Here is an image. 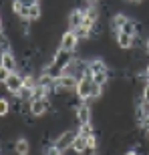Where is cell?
Instances as JSON below:
<instances>
[{
	"label": "cell",
	"mask_w": 149,
	"mask_h": 155,
	"mask_svg": "<svg viewBox=\"0 0 149 155\" xmlns=\"http://www.w3.org/2000/svg\"><path fill=\"white\" fill-rule=\"evenodd\" d=\"M93 89H95V81H93V77H85V79L79 81V85H77V89H74V95H77L83 103L91 105V101H93Z\"/></svg>",
	"instance_id": "cell-1"
},
{
	"label": "cell",
	"mask_w": 149,
	"mask_h": 155,
	"mask_svg": "<svg viewBox=\"0 0 149 155\" xmlns=\"http://www.w3.org/2000/svg\"><path fill=\"white\" fill-rule=\"evenodd\" d=\"M81 46V38L77 36L74 30H65L61 38H58V48H63V51H69V52H77Z\"/></svg>",
	"instance_id": "cell-2"
},
{
	"label": "cell",
	"mask_w": 149,
	"mask_h": 155,
	"mask_svg": "<svg viewBox=\"0 0 149 155\" xmlns=\"http://www.w3.org/2000/svg\"><path fill=\"white\" fill-rule=\"evenodd\" d=\"M52 61H51V64L55 67L57 71H61L63 73L67 67H69L71 63L74 61V52H69V51H63V48H57L55 51V54H52Z\"/></svg>",
	"instance_id": "cell-3"
},
{
	"label": "cell",
	"mask_w": 149,
	"mask_h": 155,
	"mask_svg": "<svg viewBox=\"0 0 149 155\" xmlns=\"http://www.w3.org/2000/svg\"><path fill=\"white\" fill-rule=\"evenodd\" d=\"M77 135H79V129H67V131H63L61 135H57L55 145H57L63 153H67L69 149H73V143H74V139H77Z\"/></svg>",
	"instance_id": "cell-4"
},
{
	"label": "cell",
	"mask_w": 149,
	"mask_h": 155,
	"mask_svg": "<svg viewBox=\"0 0 149 155\" xmlns=\"http://www.w3.org/2000/svg\"><path fill=\"white\" fill-rule=\"evenodd\" d=\"M85 14H87L85 8L74 6L73 10L69 12V16H67V26H69V30H79L81 26H83V22H85Z\"/></svg>",
	"instance_id": "cell-5"
},
{
	"label": "cell",
	"mask_w": 149,
	"mask_h": 155,
	"mask_svg": "<svg viewBox=\"0 0 149 155\" xmlns=\"http://www.w3.org/2000/svg\"><path fill=\"white\" fill-rule=\"evenodd\" d=\"M24 87V75L22 73H10V77L4 81V89H6V93H10L12 97H16V93L20 91Z\"/></svg>",
	"instance_id": "cell-6"
},
{
	"label": "cell",
	"mask_w": 149,
	"mask_h": 155,
	"mask_svg": "<svg viewBox=\"0 0 149 155\" xmlns=\"http://www.w3.org/2000/svg\"><path fill=\"white\" fill-rule=\"evenodd\" d=\"M74 119H77V125H91L93 121V111L89 103H83L74 109Z\"/></svg>",
	"instance_id": "cell-7"
},
{
	"label": "cell",
	"mask_w": 149,
	"mask_h": 155,
	"mask_svg": "<svg viewBox=\"0 0 149 155\" xmlns=\"http://www.w3.org/2000/svg\"><path fill=\"white\" fill-rule=\"evenodd\" d=\"M0 69L8 71V73H16L18 71V58L14 52H2V57H0Z\"/></svg>",
	"instance_id": "cell-8"
},
{
	"label": "cell",
	"mask_w": 149,
	"mask_h": 155,
	"mask_svg": "<svg viewBox=\"0 0 149 155\" xmlns=\"http://www.w3.org/2000/svg\"><path fill=\"white\" fill-rule=\"evenodd\" d=\"M115 42H117V46L121 51H133V46H135V38L125 35V32H121V30L115 35Z\"/></svg>",
	"instance_id": "cell-9"
},
{
	"label": "cell",
	"mask_w": 149,
	"mask_h": 155,
	"mask_svg": "<svg viewBox=\"0 0 149 155\" xmlns=\"http://www.w3.org/2000/svg\"><path fill=\"white\" fill-rule=\"evenodd\" d=\"M32 145L26 137H16L14 139V155H30Z\"/></svg>",
	"instance_id": "cell-10"
},
{
	"label": "cell",
	"mask_w": 149,
	"mask_h": 155,
	"mask_svg": "<svg viewBox=\"0 0 149 155\" xmlns=\"http://www.w3.org/2000/svg\"><path fill=\"white\" fill-rule=\"evenodd\" d=\"M107 71H109V67H107V63H105L103 58L93 57L91 61H89V73H91V75H99V73H107Z\"/></svg>",
	"instance_id": "cell-11"
},
{
	"label": "cell",
	"mask_w": 149,
	"mask_h": 155,
	"mask_svg": "<svg viewBox=\"0 0 149 155\" xmlns=\"http://www.w3.org/2000/svg\"><path fill=\"white\" fill-rule=\"evenodd\" d=\"M57 83H58V85H63L65 89L73 91V93H74V89H77V85H79V81L74 79V77H71V75H61L57 79Z\"/></svg>",
	"instance_id": "cell-12"
},
{
	"label": "cell",
	"mask_w": 149,
	"mask_h": 155,
	"mask_svg": "<svg viewBox=\"0 0 149 155\" xmlns=\"http://www.w3.org/2000/svg\"><path fill=\"white\" fill-rule=\"evenodd\" d=\"M87 147H89V141H87V137H83V135H77V139H74V143H73V151H74L77 155H83Z\"/></svg>",
	"instance_id": "cell-13"
},
{
	"label": "cell",
	"mask_w": 149,
	"mask_h": 155,
	"mask_svg": "<svg viewBox=\"0 0 149 155\" xmlns=\"http://www.w3.org/2000/svg\"><path fill=\"white\" fill-rule=\"evenodd\" d=\"M77 129H79V135H83V137H87V139L93 137V135H97V129L93 125H79Z\"/></svg>",
	"instance_id": "cell-14"
},
{
	"label": "cell",
	"mask_w": 149,
	"mask_h": 155,
	"mask_svg": "<svg viewBox=\"0 0 149 155\" xmlns=\"http://www.w3.org/2000/svg\"><path fill=\"white\" fill-rule=\"evenodd\" d=\"M40 16H42V6H40V4L30 6V14H28V20H30V22H36V20H40Z\"/></svg>",
	"instance_id": "cell-15"
},
{
	"label": "cell",
	"mask_w": 149,
	"mask_h": 155,
	"mask_svg": "<svg viewBox=\"0 0 149 155\" xmlns=\"http://www.w3.org/2000/svg\"><path fill=\"white\" fill-rule=\"evenodd\" d=\"M10 111H12V105L8 101V97H2L0 99V117H8Z\"/></svg>",
	"instance_id": "cell-16"
},
{
	"label": "cell",
	"mask_w": 149,
	"mask_h": 155,
	"mask_svg": "<svg viewBox=\"0 0 149 155\" xmlns=\"http://www.w3.org/2000/svg\"><path fill=\"white\" fill-rule=\"evenodd\" d=\"M111 71H107V73H99V75H93V81L97 83L99 87H105L107 83H109V79H111Z\"/></svg>",
	"instance_id": "cell-17"
},
{
	"label": "cell",
	"mask_w": 149,
	"mask_h": 155,
	"mask_svg": "<svg viewBox=\"0 0 149 155\" xmlns=\"http://www.w3.org/2000/svg\"><path fill=\"white\" fill-rule=\"evenodd\" d=\"M16 99H18V101H32V89L22 87V89L16 93Z\"/></svg>",
	"instance_id": "cell-18"
},
{
	"label": "cell",
	"mask_w": 149,
	"mask_h": 155,
	"mask_svg": "<svg viewBox=\"0 0 149 155\" xmlns=\"http://www.w3.org/2000/svg\"><path fill=\"white\" fill-rule=\"evenodd\" d=\"M141 99H143V103L149 105V81L143 85V91H141Z\"/></svg>",
	"instance_id": "cell-19"
},
{
	"label": "cell",
	"mask_w": 149,
	"mask_h": 155,
	"mask_svg": "<svg viewBox=\"0 0 149 155\" xmlns=\"http://www.w3.org/2000/svg\"><path fill=\"white\" fill-rule=\"evenodd\" d=\"M123 155H141L137 149H127V151H123Z\"/></svg>",
	"instance_id": "cell-20"
},
{
	"label": "cell",
	"mask_w": 149,
	"mask_h": 155,
	"mask_svg": "<svg viewBox=\"0 0 149 155\" xmlns=\"http://www.w3.org/2000/svg\"><path fill=\"white\" fill-rule=\"evenodd\" d=\"M143 75H145V79L149 81V63H147V67H145V71H143Z\"/></svg>",
	"instance_id": "cell-21"
},
{
	"label": "cell",
	"mask_w": 149,
	"mask_h": 155,
	"mask_svg": "<svg viewBox=\"0 0 149 155\" xmlns=\"http://www.w3.org/2000/svg\"><path fill=\"white\" fill-rule=\"evenodd\" d=\"M145 52H147V57H149V38L145 40Z\"/></svg>",
	"instance_id": "cell-22"
},
{
	"label": "cell",
	"mask_w": 149,
	"mask_h": 155,
	"mask_svg": "<svg viewBox=\"0 0 149 155\" xmlns=\"http://www.w3.org/2000/svg\"><path fill=\"white\" fill-rule=\"evenodd\" d=\"M129 2H131V4H141L143 0H129Z\"/></svg>",
	"instance_id": "cell-23"
},
{
	"label": "cell",
	"mask_w": 149,
	"mask_h": 155,
	"mask_svg": "<svg viewBox=\"0 0 149 155\" xmlns=\"http://www.w3.org/2000/svg\"><path fill=\"white\" fill-rule=\"evenodd\" d=\"M145 137H147V141H149V133H147V135H145Z\"/></svg>",
	"instance_id": "cell-24"
},
{
	"label": "cell",
	"mask_w": 149,
	"mask_h": 155,
	"mask_svg": "<svg viewBox=\"0 0 149 155\" xmlns=\"http://www.w3.org/2000/svg\"><path fill=\"white\" fill-rule=\"evenodd\" d=\"M127 2H129V0H127Z\"/></svg>",
	"instance_id": "cell-25"
}]
</instances>
